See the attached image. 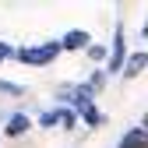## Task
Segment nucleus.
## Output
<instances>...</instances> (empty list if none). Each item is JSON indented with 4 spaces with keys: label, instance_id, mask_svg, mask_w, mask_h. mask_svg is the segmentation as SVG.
I'll list each match as a JSON object with an SVG mask.
<instances>
[{
    "label": "nucleus",
    "instance_id": "f257e3e1",
    "mask_svg": "<svg viewBox=\"0 0 148 148\" xmlns=\"http://www.w3.org/2000/svg\"><path fill=\"white\" fill-rule=\"evenodd\" d=\"M57 57H60V42H57V39L35 42V46H18V49H14V60L25 64V67H49Z\"/></svg>",
    "mask_w": 148,
    "mask_h": 148
},
{
    "label": "nucleus",
    "instance_id": "f03ea898",
    "mask_svg": "<svg viewBox=\"0 0 148 148\" xmlns=\"http://www.w3.org/2000/svg\"><path fill=\"white\" fill-rule=\"evenodd\" d=\"M123 60H127V35H123V25L116 21V28H113V42L106 46V78L109 74H120L123 71Z\"/></svg>",
    "mask_w": 148,
    "mask_h": 148
},
{
    "label": "nucleus",
    "instance_id": "7ed1b4c3",
    "mask_svg": "<svg viewBox=\"0 0 148 148\" xmlns=\"http://www.w3.org/2000/svg\"><path fill=\"white\" fill-rule=\"evenodd\" d=\"M57 42H60V53H85L92 46V35L85 28H71V32H64V39H57Z\"/></svg>",
    "mask_w": 148,
    "mask_h": 148
},
{
    "label": "nucleus",
    "instance_id": "20e7f679",
    "mask_svg": "<svg viewBox=\"0 0 148 148\" xmlns=\"http://www.w3.org/2000/svg\"><path fill=\"white\" fill-rule=\"evenodd\" d=\"M28 131H32V116H28V113H11L7 123L0 127L4 138H21V134H28Z\"/></svg>",
    "mask_w": 148,
    "mask_h": 148
},
{
    "label": "nucleus",
    "instance_id": "39448f33",
    "mask_svg": "<svg viewBox=\"0 0 148 148\" xmlns=\"http://www.w3.org/2000/svg\"><path fill=\"white\" fill-rule=\"evenodd\" d=\"M148 71V49H138V53H127V60H123V78L127 81H134L138 74H145Z\"/></svg>",
    "mask_w": 148,
    "mask_h": 148
},
{
    "label": "nucleus",
    "instance_id": "423d86ee",
    "mask_svg": "<svg viewBox=\"0 0 148 148\" xmlns=\"http://www.w3.org/2000/svg\"><path fill=\"white\" fill-rule=\"evenodd\" d=\"M78 120L85 123V127H102L106 123V116H102V109L92 102V106H85V109H78Z\"/></svg>",
    "mask_w": 148,
    "mask_h": 148
},
{
    "label": "nucleus",
    "instance_id": "0eeeda50",
    "mask_svg": "<svg viewBox=\"0 0 148 148\" xmlns=\"http://www.w3.org/2000/svg\"><path fill=\"white\" fill-rule=\"evenodd\" d=\"M85 85H88V88H92V92L99 95V92L106 88V71H102V67H95V71L88 74V81H85Z\"/></svg>",
    "mask_w": 148,
    "mask_h": 148
},
{
    "label": "nucleus",
    "instance_id": "6e6552de",
    "mask_svg": "<svg viewBox=\"0 0 148 148\" xmlns=\"http://www.w3.org/2000/svg\"><path fill=\"white\" fill-rule=\"evenodd\" d=\"M57 127L74 131V127H78V113H74V109H67V106H60V123H57Z\"/></svg>",
    "mask_w": 148,
    "mask_h": 148
},
{
    "label": "nucleus",
    "instance_id": "1a4fd4ad",
    "mask_svg": "<svg viewBox=\"0 0 148 148\" xmlns=\"http://www.w3.org/2000/svg\"><path fill=\"white\" fill-rule=\"evenodd\" d=\"M0 92H4V95H18V99H21L25 95V85H18V81H7V78H0Z\"/></svg>",
    "mask_w": 148,
    "mask_h": 148
},
{
    "label": "nucleus",
    "instance_id": "9d476101",
    "mask_svg": "<svg viewBox=\"0 0 148 148\" xmlns=\"http://www.w3.org/2000/svg\"><path fill=\"white\" fill-rule=\"evenodd\" d=\"M60 123V106L46 109V113H39V127H57Z\"/></svg>",
    "mask_w": 148,
    "mask_h": 148
},
{
    "label": "nucleus",
    "instance_id": "9b49d317",
    "mask_svg": "<svg viewBox=\"0 0 148 148\" xmlns=\"http://www.w3.org/2000/svg\"><path fill=\"white\" fill-rule=\"evenodd\" d=\"M85 57H88L92 64H102V60H106V46H102V42H92V46L85 49Z\"/></svg>",
    "mask_w": 148,
    "mask_h": 148
},
{
    "label": "nucleus",
    "instance_id": "f8f14e48",
    "mask_svg": "<svg viewBox=\"0 0 148 148\" xmlns=\"http://www.w3.org/2000/svg\"><path fill=\"white\" fill-rule=\"evenodd\" d=\"M11 57H14V46H11V42H0V64L11 60Z\"/></svg>",
    "mask_w": 148,
    "mask_h": 148
},
{
    "label": "nucleus",
    "instance_id": "ddd939ff",
    "mask_svg": "<svg viewBox=\"0 0 148 148\" xmlns=\"http://www.w3.org/2000/svg\"><path fill=\"white\" fill-rule=\"evenodd\" d=\"M141 39H148V21H145V25H141Z\"/></svg>",
    "mask_w": 148,
    "mask_h": 148
}]
</instances>
